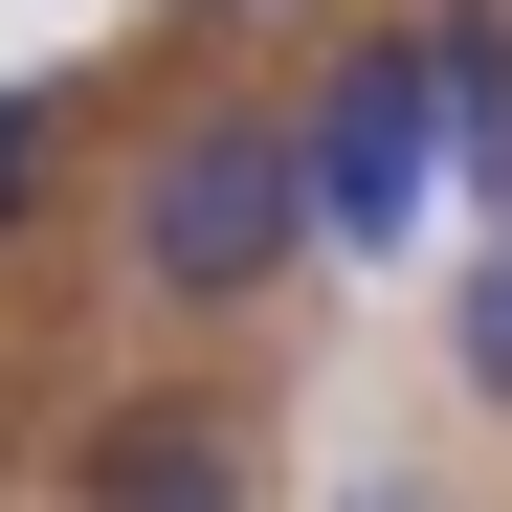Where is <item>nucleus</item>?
Masks as SVG:
<instances>
[{"label": "nucleus", "mask_w": 512, "mask_h": 512, "mask_svg": "<svg viewBox=\"0 0 512 512\" xmlns=\"http://www.w3.org/2000/svg\"><path fill=\"white\" fill-rule=\"evenodd\" d=\"M290 245H312V134H268V112H201V134L134 179V268L179 290V312H245Z\"/></svg>", "instance_id": "obj_1"}, {"label": "nucleus", "mask_w": 512, "mask_h": 512, "mask_svg": "<svg viewBox=\"0 0 512 512\" xmlns=\"http://www.w3.org/2000/svg\"><path fill=\"white\" fill-rule=\"evenodd\" d=\"M446 223V45H357L334 67V112H312V245H423Z\"/></svg>", "instance_id": "obj_2"}, {"label": "nucleus", "mask_w": 512, "mask_h": 512, "mask_svg": "<svg viewBox=\"0 0 512 512\" xmlns=\"http://www.w3.org/2000/svg\"><path fill=\"white\" fill-rule=\"evenodd\" d=\"M446 201L512 223V45H490V23H446Z\"/></svg>", "instance_id": "obj_3"}, {"label": "nucleus", "mask_w": 512, "mask_h": 512, "mask_svg": "<svg viewBox=\"0 0 512 512\" xmlns=\"http://www.w3.org/2000/svg\"><path fill=\"white\" fill-rule=\"evenodd\" d=\"M90 490H245V446H223V423H112Z\"/></svg>", "instance_id": "obj_4"}, {"label": "nucleus", "mask_w": 512, "mask_h": 512, "mask_svg": "<svg viewBox=\"0 0 512 512\" xmlns=\"http://www.w3.org/2000/svg\"><path fill=\"white\" fill-rule=\"evenodd\" d=\"M446 334H468V379H490V401H512V223H490V245H468V290H446Z\"/></svg>", "instance_id": "obj_5"}, {"label": "nucleus", "mask_w": 512, "mask_h": 512, "mask_svg": "<svg viewBox=\"0 0 512 512\" xmlns=\"http://www.w3.org/2000/svg\"><path fill=\"white\" fill-rule=\"evenodd\" d=\"M23 179H45V112H23V90H0V223H23Z\"/></svg>", "instance_id": "obj_6"}]
</instances>
